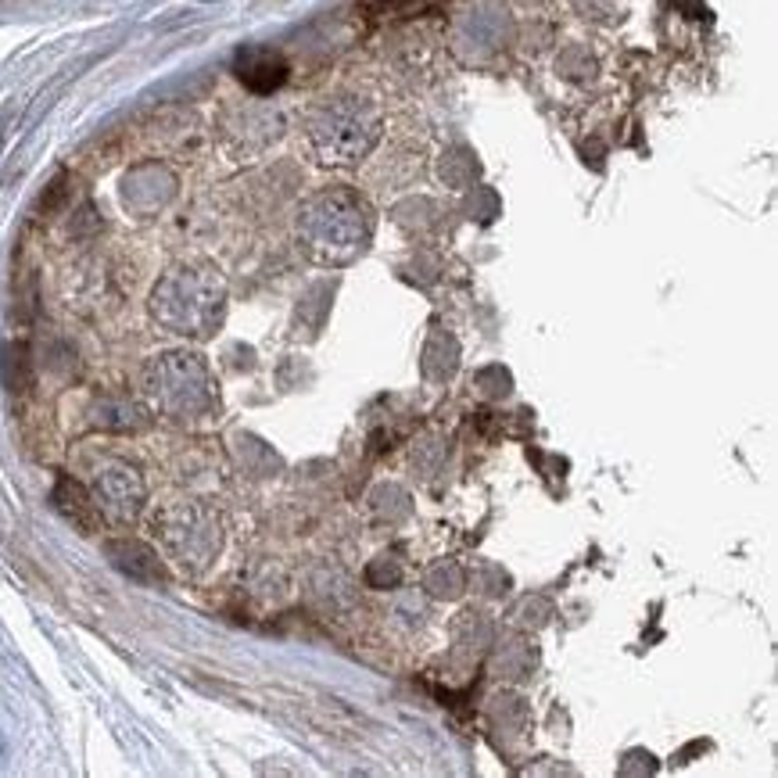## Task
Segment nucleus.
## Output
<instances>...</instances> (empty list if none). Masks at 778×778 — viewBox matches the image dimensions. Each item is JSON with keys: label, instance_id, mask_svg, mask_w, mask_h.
<instances>
[{"label": "nucleus", "instance_id": "obj_4", "mask_svg": "<svg viewBox=\"0 0 778 778\" xmlns=\"http://www.w3.org/2000/svg\"><path fill=\"white\" fill-rule=\"evenodd\" d=\"M97 495L105 498V506H111L119 517H133L136 506H141V481L130 467H116L97 481Z\"/></svg>", "mask_w": 778, "mask_h": 778}, {"label": "nucleus", "instance_id": "obj_3", "mask_svg": "<svg viewBox=\"0 0 778 778\" xmlns=\"http://www.w3.org/2000/svg\"><path fill=\"white\" fill-rule=\"evenodd\" d=\"M238 79L248 90L255 94H273L276 87H284L287 79V62L276 51L266 47H248L238 54Z\"/></svg>", "mask_w": 778, "mask_h": 778}, {"label": "nucleus", "instance_id": "obj_1", "mask_svg": "<svg viewBox=\"0 0 778 778\" xmlns=\"http://www.w3.org/2000/svg\"><path fill=\"white\" fill-rule=\"evenodd\" d=\"M377 136V122H373L363 108L355 105H333L319 116L316 127V144L324 162H352L373 144Z\"/></svg>", "mask_w": 778, "mask_h": 778}, {"label": "nucleus", "instance_id": "obj_6", "mask_svg": "<svg viewBox=\"0 0 778 778\" xmlns=\"http://www.w3.org/2000/svg\"><path fill=\"white\" fill-rule=\"evenodd\" d=\"M111 556H116V563L122 567V571H130L136 578H162L158 560L151 556V549L136 546V541H119V546H111Z\"/></svg>", "mask_w": 778, "mask_h": 778}, {"label": "nucleus", "instance_id": "obj_5", "mask_svg": "<svg viewBox=\"0 0 778 778\" xmlns=\"http://www.w3.org/2000/svg\"><path fill=\"white\" fill-rule=\"evenodd\" d=\"M54 503H58V509L65 513L68 521H73L76 527H83V532H90V527H97V506H94V498L87 495V489L76 481H62L58 489H54Z\"/></svg>", "mask_w": 778, "mask_h": 778}, {"label": "nucleus", "instance_id": "obj_7", "mask_svg": "<svg viewBox=\"0 0 778 778\" xmlns=\"http://www.w3.org/2000/svg\"><path fill=\"white\" fill-rule=\"evenodd\" d=\"M25 370H30V363H25V349L22 344H11L8 359H4V377H8L11 387H15V392H22L25 387Z\"/></svg>", "mask_w": 778, "mask_h": 778}, {"label": "nucleus", "instance_id": "obj_2", "mask_svg": "<svg viewBox=\"0 0 778 778\" xmlns=\"http://www.w3.org/2000/svg\"><path fill=\"white\" fill-rule=\"evenodd\" d=\"M324 201H327L333 219H327V212L319 208V255L341 262L363 248L370 227H366V216H363V208H359V201L344 198V194H333V198L327 194Z\"/></svg>", "mask_w": 778, "mask_h": 778}]
</instances>
